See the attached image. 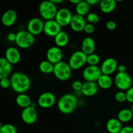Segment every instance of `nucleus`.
<instances>
[{"label": "nucleus", "mask_w": 133, "mask_h": 133, "mask_svg": "<svg viewBox=\"0 0 133 133\" xmlns=\"http://www.w3.org/2000/svg\"><path fill=\"white\" fill-rule=\"evenodd\" d=\"M44 22L40 18H33L28 22L27 30L34 36H36L44 32Z\"/></svg>", "instance_id": "obj_11"}, {"label": "nucleus", "mask_w": 133, "mask_h": 133, "mask_svg": "<svg viewBox=\"0 0 133 133\" xmlns=\"http://www.w3.org/2000/svg\"><path fill=\"white\" fill-rule=\"evenodd\" d=\"M73 14L67 8H62L58 9L55 19L62 27L70 25L72 19Z\"/></svg>", "instance_id": "obj_9"}, {"label": "nucleus", "mask_w": 133, "mask_h": 133, "mask_svg": "<svg viewBox=\"0 0 133 133\" xmlns=\"http://www.w3.org/2000/svg\"><path fill=\"white\" fill-rule=\"evenodd\" d=\"M78 99L72 94H66L61 96L57 102V107L62 114H70L76 110Z\"/></svg>", "instance_id": "obj_2"}, {"label": "nucleus", "mask_w": 133, "mask_h": 133, "mask_svg": "<svg viewBox=\"0 0 133 133\" xmlns=\"http://www.w3.org/2000/svg\"><path fill=\"white\" fill-rule=\"evenodd\" d=\"M99 88L103 90L110 89L113 84V80L110 75L102 74L96 82Z\"/></svg>", "instance_id": "obj_26"}, {"label": "nucleus", "mask_w": 133, "mask_h": 133, "mask_svg": "<svg viewBox=\"0 0 133 133\" xmlns=\"http://www.w3.org/2000/svg\"><path fill=\"white\" fill-rule=\"evenodd\" d=\"M53 74L57 79L62 81H66L71 78L72 75V69L68 62L61 61L54 65Z\"/></svg>", "instance_id": "obj_5"}, {"label": "nucleus", "mask_w": 133, "mask_h": 133, "mask_svg": "<svg viewBox=\"0 0 133 133\" xmlns=\"http://www.w3.org/2000/svg\"><path fill=\"white\" fill-rule=\"evenodd\" d=\"M95 27L93 24H91V23H87L86 24L85 27L84 28V32L85 33L88 34V35H91V34L94 33L95 31Z\"/></svg>", "instance_id": "obj_36"}, {"label": "nucleus", "mask_w": 133, "mask_h": 133, "mask_svg": "<svg viewBox=\"0 0 133 133\" xmlns=\"http://www.w3.org/2000/svg\"><path fill=\"white\" fill-rule=\"evenodd\" d=\"M96 50V42L92 37L87 36L82 41L81 51L87 55L94 53Z\"/></svg>", "instance_id": "obj_20"}, {"label": "nucleus", "mask_w": 133, "mask_h": 133, "mask_svg": "<svg viewBox=\"0 0 133 133\" xmlns=\"http://www.w3.org/2000/svg\"><path fill=\"white\" fill-rule=\"evenodd\" d=\"M90 6L88 5L87 1H81L77 5H75V12L77 14L87 16V15L90 13Z\"/></svg>", "instance_id": "obj_27"}, {"label": "nucleus", "mask_w": 133, "mask_h": 133, "mask_svg": "<svg viewBox=\"0 0 133 133\" xmlns=\"http://www.w3.org/2000/svg\"><path fill=\"white\" fill-rule=\"evenodd\" d=\"M86 20L87 22L91 24H96L99 22V17L96 13L95 12H90L86 16Z\"/></svg>", "instance_id": "obj_32"}, {"label": "nucleus", "mask_w": 133, "mask_h": 133, "mask_svg": "<svg viewBox=\"0 0 133 133\" xmlns=\"http://www.w3.org/2000/svg\"><path fill=\"white\" fill-rule=\"evenodd\" d=\"M16 38V34L14 32H10L7 35V39L10 42H15Z\"/></svg>", "instance_id": "obj_40"}, {"label": "nucleus", "mask_w": 133, "mask_h": 133, "mask_svg": "<svg viewBox=\"0 0 133 133\" xmlns=\"http://www.w3.org/2000/svg\"><path fill=\"white\" fill-rule=\"evenodd\" d=\"M16 34L15 44L21 49H29L35 44V36L27 30H20Z\"/></svg>", "instance_id": "obj_3"}, {"label": "nucleus", "mask_w": 133, "mask_h": 133, "mask_svg": "<svg viewBox=\"0 0 133 133\" xmlns=\"http://www.w3.org/2000/svg\"><path fill=\"white\" fill-rule=\"evenodd\" d=\"M99 89V88L96 82H84L81 92L84 96L92 97L98 93Z\"/></svg>", "instance_id": "obj_18"}, {"label": "nucleus", "mask_w": 133, "mask_h": 133, "mask_svg": "<svg viewBox=\"0 0 133 133\" xmlns=\"http://www.w3.org/2000/svg\"><path fill=\"white\" fill-rule=\"evenodd\" d=\"M62 31V27L57 23L55 19L45 21L44 22V32L49 37H53Z\"/></svg>", "instance_id": "obj_14"}, {"label": "nucleus", "mask_w": 133, "mask_h": 133, "mask_svg": "<svg viewBox=\"0 0 133 133\" xmlns=\"http://www.w3.org/2000/svg\"><path fill=\"white\" fill-rule=\"evenodd\" d=\"M56 97L52 92H45L40 95L38 98L37 103L42 109H49L56 103Z\"/></svg>", "instance_id": "obj_10"}, {"label": "nucleus", "mask_w": 133, "mask_h": 133, "mask_svg": "<svg viewBox=\"0 0 133 133\" xmlns=\"http://www.w3.org/2000/svg\"><path fill=\"white\" fill-rule=\"evenodd\" d=\"M122 128V123L118 118H110L106 123V129L109 133H119Z\"/></svg>", "instance_id": "obj_22"}, {"label": "nucleus", "mask_w": 133, "mask_h": 133, "mask_svg": "<svg viewBox=\"0 0 133 133\" xmlns=\"http://www.w3.org/2000/svg\"><path fill=\"white\" fill-rule=\"evenodd\" d=\"M117 71H118V73L127 72V68H126V66L123 64L118 65V68H117Z\"/></svg>", "instance_id": "obj_41"}, {"label": "nucleus", "mask_w": 133, "mask_h": 133, "mask_svg": "<svg viewBox=\"0 0 133 133\" xmlns=\"http://www.w3.org/2000/svg\"><path fill=\"white\" fill-rule=\"evenodd\" d=\"M87 23V20L84 16L75 14L73 15L70 26L74 32H80L84 31V28Z\"/></svg>", "instance_id": "obj_16"}, {"label": "nucleus", "mask_w": 133, "mask_h": 133, "mask_svg": "<svg viewBox=\"0 0 133 133\" xmlns=\"http://www.w3.org/2000/svg\"><path fill=\"white\" fill-rule=\"evenodd\" d=\"M87 2L88 3L90 6H95L97 4H99V0H87Z\"/></svg>", "instance_id": "obj_42"}, {"label": "nucleus", "mask_w": 133, "mask_h": 133, "mask_svg": "<svg viewBox=\"0 0 133 133\" xmlns=\"http://www.w3.org/2000/svg\"><path fill=\"white\" fill-rule=\"evenodd\" d=\"M2 123H1V122H0V129H1V127H2Z\"/></svg>", "instance_id": "obj_46"}, {"label": "nucleus", "mask_w": 133, "mask_h": 133, "mask_svg": "<svg viewBox=\"0 0 133 133\" xmlns=\"http://www.w3.org/2000/svg\"><path fill=\"white\" fill-rule=\"evenodd\" d=\"M10 79L12 89L19 94H25L31 88V79L24 73L16 71L11 75Z\"/></svg>", "instance_id": "obj_1"}, {"label": "nucleus", "mask_w": 133, "mask_h": 133, "mask_svg": "<svg viewBox=\"0 0 133 133\" xmlns=\"http://www.w3.org/2000/svg\"><path fill=\"white\" fill-rule=\"evenodd\" d=\"M16 103L18 107L23 109L31 106L32 102L31 97L28 95L25 94H20L16 97Z\"/></svg>", "instance_id": "obj_25"}, {"label": "nucleus", "mask_w": 133, "mask_h": 133, "mask_svg": "<svg viewBox=\"0 0 133 133\" xmlns=\"http://www.w3.org/2000/svg\"><path fill=\"white\" fill-rule=\"evenodd\" d=\"M21 118L25 124L32 125L35 123L38 118V112L35 107L30 106L23 109L21 114Z\"/></svg>", "instance_id": "obj_12"}, {"label": "nucleus", "mask_w": 133, "mask_h": 133, "mask_svg": "<svg viewBox=\"0 0 133 133\" xmlns=\"http://www.w3.org/2000/svg\"><path fill=\"white\" fill-rule=\"evenodd\" d=\"M99 9L105 14H109L114 11L117 6V2L115 0H101L100 1Z\"/></svg>", "instance_id": "obj_23"}, {"label": "nucleus", "mask_w": 133, "mask_h": 133, "mask_svg": "<svg viewBox=\"0 0 133 133\" xmlns=\"http://www.w3.org/2000/svg\"><path fill=\"white\" fill-rule=\"evenodd\" d=\"M39 70L43 74H52L53 73V70H54V65L47 60L43 61L39 64Z\"/></svg>", "instance_id": "obj_29"}, {"label": "nucleus", "mask_w": 133, "mask_h": 133, "mask_svg": "<svg viewBox=\"0 0 133 133\" xmlns=\"http://www.w3.org/2000/svg\"><path fill=\"white\" fill-rule=\"evenodd\" d=\"M63 53L61 48L57 46H52L48 49L46 52L47 61H49L53 65L57 64L58 62L62 61Z\"/></svg>", "instance_id": "obj_13"}, {"label": "nucleus", "mask_w": 133, "mask_h": 133, "mask_svg": "<svg viewBox=\"0 0 133 133\" xmlns=\"http://www.w3.org/2000/svg\"><path fill=\"white\" fill-rule=\"evenodd\" d=\"M68 64L72 70H79L87 64V55L81 50L75 51L70 56Z\"/></svg>", "instance_id": "obj_6"}, {"label": "nucleus", "mask_w": 133, "mask_h": 133, "mask_svg": "<svg viewBox=\"0 0 133 133\" xmlns=\"http://www.w3.org/2000/svg\"><path fill=\"white\" fill-rule=\"evenodd\" d=\"M119 133H133V127L132 126L123 127Z\"/></svg>", "instance_id": "obj_39"}, {"label": "nucleus", "mask_w": 133, "mask_h": 133, "mask_svg": "<svg viewBox=\"0 0 133 133\" xmlns=\"http://www.w3.org/2000/svg\"><path fill=\"white\" fill-rule=\"evenodd\" d=\"M118 64L116 60L112 57H109L106 58L101 64L100 67L102 74L110 75L117 71Z\"/></svg>", "instance_id": "obj_15"}, {"label": "nucleus", "mask_w": 133, "mask_h": 133, "mask_svg": "<svg viewBox=\"0 0 133 133\" xmlns=\"http://www.w3.org/2000/svg\"><path fill=\"white\" fill-rule=\"evenodd\" d=\"M127 101L133 104V86L125 92Z\"/></svg>", "instance_id": "obj_37"}, {"label": "nucleus", "mask_w": 133, "mask_h": 133, "mask_svg": "<svg viewBox=\"0 0 133 133\" xmlns=\"http://www.w3.org/2000/svg\"><path fill=\"white\" fill-rule=\"evenodd\" d=\"M100 61V57L96 53H94L87 55V64L89 66H98Z\"/></svg>", "instance_id": "obj_30"}, {"label": "nucleus", "mask_w": 133, "mask_h": 133, "mask_svg": "<svg viewBox=\"0 0 133 133\" xmlns=\"http://www.w3.org/2000/svg\"><path fill=\"white\" fill-rule=\"evenodd\" d=\"M17 13L12 9L6 10L1 17V22L6 27H10L16 23L17 20Z\"/></svg>", "instance_id": "obj_19"}, {"label": "nucleus", "mask_w": 133, "mask_h": 133, "mask_svg": "<svg viewBox=\"0 0 133 133\" xmlns=\"http://www.w3.org/2000/svg\"><path fill=\"white\" fill-rule=\"evenodd\" d=\"M55 44L58 48H64L70 42V37L68 34L64 31H61L58 35L54 37Z\"/></svg>", "instance_id": "obj_24"}, {"label": "nucleus", "mask_w": 133, "mask_h": 133, "mask_svg": "<svg viewBox=\"0 0 133 133\" xmlns=\"http://www.w3.org/2000/svg\"><path fill=\"white\" fill-rule=\"evenodd\" d=\"M0 87L3 89H7V88L11 87L10 78L6 77L0 79Z\"/></svg>", "instance_id": "obj_34"}, {"label": "nucleus", "mask_w": 133, "mask_h": 133, "mask_svg": "<svg viewBox=\"0 0 133 133\" xmlns=\"http://www.w3.org/2000/svg\"><path fill=\"white\" fill-rule=\"evenodd\" d=\"M131 111H132V114H133V104L132 105V107H131Z\"/></svg>", "instance_id": "obj_45"}, {"label": "nucleus", "mask_w": 133, "mask_h": 133, "mask_svg": "<svg viewBox=\"0 0 133 133\" xmlns=\"http://www.w3.org/2000/svg\"><path fill=\"white\" fill-rule=\"evenodd\" d=\"M115 99L118 103H124L127 101L126 94L124 91H118L115 94Z\"/></svg>", "instance_id": "obj_33"}, {"label": "nucleus", "mask_w": 133, "mask_h": 133, "mask_svg": "<svg viewBox=\"0 0 133 133\" xmlns=\"http://www.w3.org/2000/svg\"><path fill=\"white\" fill-rule=\"evenodd\" d=\"M106 27L110 31H113L116 28V23L114 21H108L106 23Z\"/></svg>", "instance_id": "obj_38"}, {"label": "nucleus", "mask_w": 133, "mask_h": 133, "mask_svg": "<svg viewBox=\"0 0 133 133\" xmlns=\"http://www.w3.org/2000/svg\"><path fill=\"white\" fill-rule=\"evenodd\" d=\"M114 83L118 89L125 92L132 87V79L127 72L117 73L114 79Z\"/></svg>", "instance_id": "obj_7"}, {"label": "nucleus", "mask_w": 133, "mask_h": 133, "mask_svg": "<svg viewBox=\"0 0 133 133\" xmlns=\"http://www.w3.org/2000/svg\"><path fill=\"white\" fill-rule=\"evenodd\" d=\"M80 1H81V0H70V2L75 5H77V4L80 2Z\"/></svg>", "instance_id": "obj_44"}, {"label": "nucleus", "mask_w": 133, "mask_h": 133, "mask_svg": "<svg viewBox=\"0 0 133 133\" xmlns=\"http://www.w3.org/2000/svg\"><path fill=\"white\" fill-rule=\"evenodd\" d=\"M0 133H17V129L12 124L6 123L2 125L0 129Z\"/></svg>", "instance_id": "obj_31"}, {"label": "nucleus", "mask_w": 133, "mask_h": 133, "mask_svg": "<svg viewBox=\"0 0 133 133\" xmlns=\"http://www.w3.org/2000/svg\"><path fill=\"white\" fill-rule=\"evenodd\" d=\"M21 53L19 49L15 47H9L5 51V58L12 65L17 64L21 61Z\"/></svg>", "instance_id": "obj_17"}, {"label": "nucleus", "mask_w": 133, "mask_h": 133, "mask_svg": "<svg viewBox=\"0 0 133 133\" xmlns=\"http://www.w3.org/2000/svg\"><path fill=\"white\" fill-rule=\"evenodd\" d=\"M39 13L42 18L45 21L55 19L58 9L57 5L49 1H44L40 3L38 8Z\"/></svg>", "instance_id": "obj_4"}, {"label": "nucleus", "mask_w": 133, "mask_h": 133, "mask_svg": "<svg viewBox=\"0 0 133 133\" xmlns=\"http://www.w3.org/2000/svg\"><path fill=\"white\" fill-rule=\"evenodd\" d=\"M51 1L52 3H53L55 5H57L58 4H60L61 3L63 2V0H51Z\"/></svg>", "instance_id": "obj_43"}, {"label": "nucleus", "mask_w": 133, "mask_h": 133, "mask_svg": "<svg viewBox=\"0 0 133 133\" xmlns=\"http://www.w3.org/2000/svg\"><path fill=\"white\" fill-rule=\"evenodd\" d=\"M83 83L81 81H75L72 83L71 87L73 90L75 92H81L82 88H83Z\"/></svg>", "instance_id": "obj_35"}, {"label": "nucleus", "mask_w": 133, "mask_h": 133, "mask_svg": "<svg viewBox=\"0 0 133 133\" xmlns=\"http://www.w3.org/2000/svg\"><path fill=\"white\" fill-rule=\"evenodd\" d=\"M133 118V114L131 109H123L119 110L117 118L122 123H127L132 120Z\"/></svg>", "instance_id": "obj_28"}, {"label": "nucleus", "mask_w": 133, "mask_h": 133, "mask_svg": "<svg viewBox=\"0 0 133 133\" xmlns=\"http://www.w3.org/2000/svg\"><path fill=\"white\" fill-rule=\"evenodd\" d=\"M12 71V65L5 57H0V79L9 77Z\"/></svg>", "instance_id": "obj_21"}, {"label": "nucleus", "mask_w": 133, "mask_h": 133, "mask_svg": "<svg viewBox=\"0 0 133 133\" xmlns=\"http://www.w3.org/2000/svg\"><path fill=\"white\" fill-rule=\"evenodd\" d=\"M102 75L101 68L98 66H89L85 68L83 71V77L85 82H97Z\"/></svg>", "instance_id": "obj_8"}]
</instances>
